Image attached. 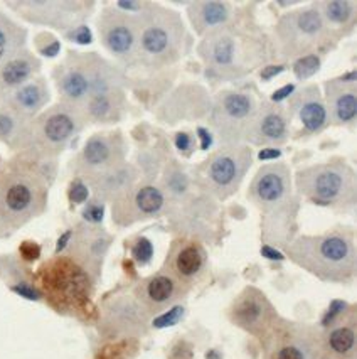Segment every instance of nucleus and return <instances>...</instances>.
Here are the masks:
<instances>
[{
  "mask_svg": "<svg viewBox=\"0 0 357 359\" xmlns=\"http://www.w3.org/2000/svg\"><path fill=\"white\" fill-rule=\"evenodd\" d=\"M51 175L46 162L20 157L0 170V238L14 235L48 206Z\"/></svg>",
  "mask_w": 357,
  "mask_h": 359,
  "instance_id": "1",
  "label": "nucleus"
},
{
  "mask_svg": "<svg viewBox=\"0 0 357 359\" xmlns=\"http://www.w3.org/2000/svg\"><path fill=\"white\" fill-rule=\"evenodd\" d=\"M295 265L322 282L349 283L356 278L357 246L352 228L337 226L321 235H302L285 245Z\"/></svg>",
  "mask_w": 357,
  "mask_h": 359,
  "instance_id": "2",
  "label": "nucleus"
},
{
  "mask_svg": "<svg viewBox=\"0 0 357 359\" xmlns=\"http://www.w3.org/2000/svg\"><path fill=\"white\" fill-rule=\"evenodd\" d=\"M197 54L209 76L221 81L241 79L270 57L263 32L236 24L201 37Z\"/></svg>",
  "mask_w": 357,
  "mask_h": 359,
  "instance_id": "3",
  "label": "nucleus"
},
{
  "mask_svg": "<svg viewBox=\"0 0 357 359\" xmlns=\"http://www.w3.org/2000/svg\"><path fill=\"white\" fill-rule=\"evenodd\" d=\"M136 66L157 71L176 65L190 51L192 37L181 14L150 2L148 9L135 19Z\"/></svg>",
  "mask_w": 357,
  "mask_h": 359,
  "instance_id": "4",
  "label": "nucleus"
},
{
  "mask_svg": "<svg viewBox=\"0 0 357 359\" xmlns=\"http://www.w3.org/2000/svg\"><path fill=\"white\" fill-rule=\"evenodd\" d=\"M52 79L61 103L76 108H81L94 95L125 88L122 71L93 51H69L64 61L54 68Z\"/></svg>",
  "mask_w": 357,
  "mask_h": 359,
  "instance_id": "5",
  "label": "nucleus"
},
{
  "mask_svg": "<svg viewBox=\"0 0 357 359\" xmlns=\"http://www.w3.org/2000/svg\"><path fill=\"white\" fill-rule=\"evenodd\" d=\"M86 123L80 108L57 103L29 120L18 150L32 161L51 162L80 135Z\"/></svg>",
  "mask_w": 357,
  "mask_h": 359,
  "instance_id": "6",
  "label": "nucleus"
},
{
  "mask_svg": "<svg viewBox=\"0 0 357 359\" xmlns=\"http://www.w3.org/2000/svg\"><path fill=\"white\" fill-rule=\"evenodd\" d=\"M295 187L307 201L334 210H352L357 201L356 170L340 158L300 169Z\"/></svg>",
  "mask_w": 357,
  "mask_h": 359,
  "instance_id": "7",
  "label": "nucleus"
},
{
  "mask_svg": "<svg viewBox=\"0 0 357 359\" xmlns=\"http://www.w3.org/2000/svg\"><path fill=\"white\" fill-rule=\"evenodd\" d=\"M337 41L314 6L286 12L275 26V51L285 61L330 51Z\"/></svg>",
  "mask_w": 357,
  "mask_h": 359,
  "instance_id": "8",
  "label": "nucleus"
},
{
  "mask_svg": "<svg viewBox=\"0 0 357 359\" xmlns=\"http://www.w3.org/2000/svg\"><path fill=\"white\" fill-rule=\"evenodd\" d=\"M251 164V147L223 145L194 169V182L209 198L224 201L239 189Z\"/></svg>",
  "mask_w": 357,
  "mask_h": 359,
  "instance_id": "9",
  "label": "nucleus"
},
{
  "mask_svg": "<svg viewBox=\"0 0 357 359\" xmlns=\"http://www.w3.org/2000/svg\"><path fill=\"white\" fill-rule=\"evenodd\" d=\"M248 198L265 212V228L288 223L295 211H290L295 201L292 193V175L284 162H273L260 167L253 177Z\"/></svg>",
  "mask_w": 357,
  "mask_h": 359,
  "instance_id": "10",
  "label": "nucleus"
},
{
  "mask_svg": "<svg viewBox=\"0 0 357 359\" xmlns=\"http://www.w3.org/2000/svg\"><path fill=\"white\" fill-rule=\"evenodd\" d=\"M20 19L36 26H44L64 32L83 26L91 18L97 4L80 0H18L4 2Z\"/></svg>",
  "mask_w": 357,
  "mask_h": 359,
  "instance_id": "11",
  "label": "nucleus"
},
{
  "mask_svg": "<svg viewBox=\"0 0 357 359\" xmlns=\"http://www.w3.org/2000/svg\"><path fill=\"white\" fill-rule=\"evenodd\" d=\"M260 103L250 91L224 90L214 98L211 127L223 145H236L244 140Z\"/></svg>",
  "mask_w": 357,
  "mask_h": 359,
  "instance_id": "12",
  "label": "nucleus"
},
{
  "mask_svg": "<svg viewBox=\"0 0 357 359\" xmlns=\"http://www.w3.org/2000/svg\"><path fill=\"white\" fill-rule=\"evenodd\" d=\"M263 359H321V331L314 325L280 319L263 341Z\"/></svg>",
  "mask_w": 357,
  "mask_h": 359,
  "instance_id": "13",
  "label": "nucleus"
},
{
  "mask_svg": "<svg viewBox=\"0 0 357 359\" xmlns=\"http://www.w3.org/2000/svg\"><path fill=\"white\" fill-rule=\"evenodd\" d=\"M127 140L122 132H99L91 135L74 158V172L81 181L125 164Z\"/></svg>",
  "mask_w": 357,
  "mask_h": 359,
  "instance_id": "14",
  "label": "nucleus"
},
{
  "mask_svg": "<svg viewBox=\"0 0 357 359\" xmlns=\"http://www.w3.org/2000/svg\"><path fill=\"white\" fill-rule=\"evenodd\" d=\"M231 324L263 341L281 319L270 299L256 287H246L227 309Z\"/></svg>",
  "mask_w": 357,
  "mask_h": 359,
  "instance_id": "15",
  "label": "nucleus"
},
{
  "mask_svg": "<svg viewBox=\"0 0 357 359\" xmlns=\"http://www.w3.org/2000/svg\"><path fill=\"white\" fill-rule=\"evenodd\" d=\"M167 208V196L150 182H136L111 201V219L116 226H132L139 221L160 216Z\"/></svg>",
  "mask_w": 357,
  "mask_h": 359,
  "instance_id": "16",
  "label": "nucleus"
},
{
  "mask_svg": "<svg viewBox=\"0 0 357 359\" xmlns=\"http://www.w3.org/2000/svg\"><path fill=\"white\" fill-rule=\"evenodd\" d=\"M97 29L103 48L127 68L136 66V24L134 19L105 4L97 20Z\"/></svg>",
  "mask_w": 357,
  "mask_h": 359,
  "instance_id": "17",
  "label": "nucleus"
},
{
  "mask_svg": "<svg viewBox=\"0 0 357 359\" xmlns=\"http://www.w3.org/2000/svg\"><path fill=\"white\" fill-rule=\"evenodd\" d=\"M44 287L51 297L59 300L64 306L81 304L88 299L90 275L78 263L71 260L51 262L44 266Z\"/></svg>",
  "mask_w": 357,
  "mask_h": 359,
  "instance_id": "18",
  "label": "nucleus"
},
{
  "mask_svg": "<svg viewBox=\"0 0 357 359\" xmlns=\"http://www.w3.org/2000/svg\"><path fill=\"white\" fill-rule=\"evenodd\" d=\"M164 272L174 277L178 283L190 289L202 280L207 270V252L201 241L194 238H178L169 250Z\"/></svg>",
  "mask_w": 357,
  "mask_h": 359,
  "instance_id": "19",
  "label": "nucleus"
},
{
  "mask_svg": "<svg viewBox=\"0 0 357 359\" xmlns=\"http://www.w3.org/2000/svg\"><path fill=\"white\" fill-rule=\"evenodd\" d=\"M292 116L280 103L261 102L244 140L251 145L275 149L290 139Z\"/></svg>",
  "mask_w": 357,
  "mask_h": 359,
  "instance_id": "20",
  "label": "nucleus"
},
{
  "mask_svg": "<svg viewBox=\"0 0 357 359\" xmlns=\"http://www.w3.org/2000/svg\"><path fill=\"white\" fill-rule=\"evenodd\" d=\"M148 316L134 295H120L106 304L102 329L108 337H132L147 332Z\"/></svg>",
  "mask_w": 357,
  "mask_h": 359,
  "instance_id": "21",
  "label": "nucleus"
},
{
  "mask_svg": "<svg viewBox=\"0 0 357 359\" xmlns=\"http://www.w3.org/2000/svg\"><path fill=\"white\" fill-rule=\"evenodd\" d=\"M188 292L189 289H186L182 283L170 277L167 272L160 270L136 285L134 297L148 316H153L162 314L167 309L177 306Z\"/></svg>",
  "mask_w": 357,
  "mask_h": 359,
  "instance_id": "22",
  "label": "nucleus"
},
{
  "mask_svg": "<svg viewBox=\"0 0 357 359\" xmlns=\"http://www.w3.org/2000/svg\"><path fill=\"white\" fill-rule=\"evenodd\" d=\"M326 107L329 120L339 127H352L357 120V73L326 81Z\"/></svg>",
  "mask_w": 357,
  "mask_h": 359,
  "instance_id": "23",
  "label": "nucleus"
},
{
  "mask_svg": "<svg viewBox=\"0 0 357 359\" xmlns=\"http://www.w3.org/2000/svg\"><path fill=\"white\" fill-rule=\"evenodd\" d=\"M111 238L105 229L93 224H81L78 231L71 235V257L74 263L81 266L90 277L97 278L102 272L103 258L110 248Z\"/></svg>",
  "mask_w": 357,
  "mask_h": 359,
  "instance_id": "24",
  "label": "nucleus"
},
{
  "mask_svg": "<svg viewBox=\"0 0 357 359\" xmlns=\"http://www.w3.org/2000/svg\"><path fill=\"white\" fill-rule=\"evenodd\" d=\"M288 114L300 122L309 135H317L329 125L326 102L317 85H307L293 91L288 98Z\"/></svg>",
  "mask_w": 357,
  "mask_h": 359,
  "instance_id": "25",
  "label": "nucleus"
},
{
  "mask_svg": "<svg viewBox=\"0 0 357 359\" xmlns=\"http://www.w3.org/2000/svg\"><path fill=\"white\" fill-rule=\"evenodd\" d=\"M322 353L339 359H356L357 349V311L349 306L342 316L321 331Z\"/></svg>",
  "mask_w": 357,
  "mask_h": 359,
  "instance_id": "26",
  "label": "nucleus"
},
{
  "mask_svg": "<svg viewBox=\"0 0 357 359\" xmlns=\"http://www.w3.org/2000/svg\"><path fill=\"white\" fill-rule=\"evenodd\" d=\"M190 27L199 37L236 22L238 11L232 2L226 0H196L188 4Z\"/></svg>",
  "mask_w": 357,
  "mask_h": 359,
  "instance_id": "27",
  "label": "nucleus"
},
{
  "mask_svg": "<svg viewBox=\"0 0 357 359\" xmlns=\"http://www.w3.org/2000/svg\"><path fill=\"white\" fill-rule=\"evenodd\" d=\"M0 100H2L4 108L22 116L24 120H32L46 110L48 103L51 102V90L46 78L36 76Z\"/></svg>",
  "mask_w": 357,
  "mask_h": 359,
  "instance_id": "28",
  "label": "nucleus"
},
{
  "mask_svg": "<svg viewBox=\"0 0 357 359\" xmlns=\"http://www.w3.org/2000/svg\"><path fill=\"white\" fill-rule=\"evenodd\" d=\"M41 68L43 62L27 48L0 61V98L39 76Z\"/></svg>",
  "mask_w": 357,
  "mask_h": 359,
  "instance_id": "29",
  "label": "nucleus"
},
{
  "mask_svg": "<svg viewBox=\"0 0 357 359\" xmlns=\"http://www.w3.org/2000/svg\"><path fill=\"white\" fill-rule=\"evenodd\" d=\"M139 169L132 164H122L106 172L94 175L85 181L93 189L94 199L98 201H113L116 196L125 193L132 186L139 182Z\"/></svg>",
  "mask_w": 357,
  "mask_h": 359,
  "instance_id": "30",
  "label": "nucleus"
},
{
  "mask_svg": "<svg viewBox=\"0 0 357 359\" xmlns=\"http://www.w3.org/2000/svg\"><path fill=\"white\" fill-rule=\"evenodd\" d=\"M312 6L327 29L339 39L354 31L357 22V2L354 0H318Z\"/></svg>",
  "mask_w": 357,
  "mask_h": 359,
  "instance_id": "31",
  "label": "nucleus"
},
{
  "mask_svg": "<svg viewBox=\"0 0 357 359\" xmlns=\"http://www.w3.org/2000/svg\"><path fill=\"white\" fill-rule=\"evenodd\" d=\"M127 100L122 91H108V93L94 95L83 105L80 110L86 122L91 123H115L122 118Z\"/></svg>",
  "mask_w": 357,
  "mask_h": 359,
  "instance_id": "32",
  "label": "nucleus"
},
{
  "mask_svg": "<svg viewBox=\"0 0 357 359\" xmlns=\"http://www.w3.org/2000/svg\"><path fill=\"white\" fill-rule=\"evenodd\" d=\"M27 36L29 32L26 27L0 11V61L26 49Z\"/></svg>",
  "mask_w": 357,
  "mask_h": 359,
  "instance_id": "33",
  "label": "nucleus"
},
{
  "mask_svg": "<svg viewBox=\"0 0 357 359\" xmlns=\"http://www.w3.org/2000/svg\"><path fill=\"white\" fill-rule=\"evenodd\" d=\"M27 123L29 120H24L22 116L2 107L0 108V140L6 142L12 149H18Z\"/></svg>",
  "mask_w": 357,
  "mask_h": 359,
  "instance_id": "34",
  "label": "nucleus"
},
{
  "mask_svg": "<svg viewBox=\"0 0 357 359\" xmlns=\"http://www.w3.org/2000/svg\"><path fill=\"white\" fill-rule=\"evenodd\" d=\"M321 65H322V60L318 54H309V56L295 60L293 73H295V76H297L298 81H305V79L312 78L315 73H318Z\"/></svg>",
  "mask_w": 357,
  "mask_h": 359,
  "instance_id": "35",
  "label": "nucleus"
},
{
  "mask_svg": "<svg viewBox=\"0 0 357 359\" xmlns=\"http://www.w3.org/2000/svg\"><path fill=\"white\" fill-rule=\"evenodd\" d=\"M184 306H181V304H177V306L167 309L165 312H162L159 317H155V319L152 320V327L155 329H165V327H170V325H176L178 320L182 319V316H184Z\"/></svg>",
  "mask_w": 357,
  "mask_h": 359,
  "instance_id": "36",
  "label": "nucleus"
},
{
  "mask_svg": "<svg viewBox=\"0 0 357 359\" xmlns=\"http://www.w3.org/2000/svg\"><path fill=\"white\" fill-rule=\"evenodd\" d=\"M103 215H105V204L102 201H98V199L86 201L85 210H83V219L86 221V224L98 226L103 221Z\"/></svg>",
  "mask_w": 357,
  "mask_h": 359,
  "instance_id": "37",
  "label": "nucleus"
},
{
  "mask_svg": "<svg viewBox=\"0 0 357 359\" xmlns=\"http://www.w3.org/2000/svg\"><path fill=\"white\" fill-rule=\"evenodd\" d=\"M132 257H134V260L139 263V265H147L153 257V245L150 243V240H147V238H139L136 243L134 245V248H132Z\"/></svg>",
  "mask_w": 357,
  "mask_h": 359,
  "instance_id": "38",
  "label": "nucleus"
},
{
  "mask_svg": "<svg viewBox=\"0 0 357 359\" xmlns=\"http://www.w3.org/2000/svg\"><path fill=\"white\" fill-rule=\"evenodd\" d=\"M36 46L37 51H39L43 56L46 57H54L57 56L59 53L61 44L56 37H52L51 34H39L36 37Z\"/></svg>",
  "mask_w": 357,
  "mask_h": 359,
  "instance_id": "39",
  "label": "nucleus"
},
{
  "mask_svg": "<svg viewBox=\"0 0 357 359\" xmlns=\"http://www.w3.org/2000/svg\"><path fill=\"white\" fill-rule=\"evenodd\" d=\"M68 198L73 204H83L88 201L90 198V187L85 181L81 179H74V181L69 184Z\"/></svg>",
  "mask_w": 357,
  "mask_h": 359,
  "instance_id": "40",
  "label": "nucleus"
},
{
  "mask_svg": "<svg viewBox=\"0 0 357 359\" xmlns=\"http://www.w3.org/2000/svg\"><path fill=\"white\" fill-rule=\"evenodd\" d=\"M64 37L68 41H71V43H76V44H90L91 41H93V34H91L90 27L86 26V24H83V26H78L71 29V31L64 32Z\"/></svg>",
  "mask_w": 357,
  "mask_h": 359,
  "instance_id": "41",
  "label": "nucleus"
},
{
  "mask_svg": "<svg viewBox=\"0 0 357 359\" xmlns=\"http://www.w3.org/2000/svg\"><path fill=\"white\" fill-rule=\"evenodd\" d=\"M349 304L347 302H342V300H334V302L330 304L329 311L326 312V316H323L322 319V327H327V325L334 323L335 319H337L339 316H342L344 312L347 311Z\"/></svg>",
  "mask_w": 357,
  "mask_h": 359,
  "instance_id": "42",
  "label": "nucleus"
},
{
  "mask_svg": "<svg viewBox=\"0 0 357 359\" xmlns=\"http://www.w3.org/2000/svg\"><path fill=\"white\" fill-rule=\"evenodd\" d=\"M176 147L184 154H190L196 147V139L188 132H178L176 135Z\"/></svg>",
  "mask_w": 357,
  "mask_h": 359,
  "instance_id": "43",
  "label": "nucleus"
},
{
  "mask_svg": "<svg viewBox=\"0 0 357 359\" xmlns=\"http://www.w3.org/2000/svg\"><path fill=\"white\" fill-rule=\"evenodd\" d=\"M281 71H285V65H268V66H263V68L260 69V78L263 79V81H270L273 76H276V74H280Z\"/></svg>",
  "mask_w": 357,
  "mask_h": 359,
  "instance_id": "44",
  "label": "nucleus"
},
{
  "mask_svg": "<svg viewBox=\"0 0 357 359\" xmlns=\"http://www.w3.org/2000/svg\"><path fill=\"white\" fill-rule=\"evenodd\" d=\"M295 91V86L293 85H286L284 88H280V90L275 91V93L272 95V103H280L284 102V100L290 98V95H292Z\"/></svg>",
  "mask_w": 357,
  "mask_h": 359,
  "instance_id": "45",
  "label": "nucleus"
},
{
  "mask_svg": "<svg viewBox=\"0 0 357 359\" xmlns=\"http://www.w3.org/2000/svg\"><path fill=\"white\" fill-rule=\"evenodd\" d=\"M261 255L270 258V260H284V258H285V255H281L280 252H278V250L272 248V246H268V245H265L263 248H261Z\"/></svg>",
  "mask_w": 357,
  "mask_h": 359,
  "instance_id": "46",
  "label": "nucleus"
},
{
  "mask_svg": "<svg viewBox=\"0 0 357 359\" xmlns=\"http://www.w3.org/2000/svg\"><path fill=\"white\" fill-rule=\"evenodd\" d=\"M281 156V152L278 149H265L258 154L260 161H275Z\"/></svg>",
  "mask_w": 357,
  "mask_h": 359,
  "instance_id": "47",
  "label": "nucleus"
},
{
  "mask_svg": "<svg viewBox=\"0 0 357 359\" xmlns=\"http://www.w3.org/2000/svg\"><path fill=\"white\" fill-rule=\"evenodd\" d=\"M321 359H339V358H330V356H326V354L322 353V358Z\"/></svg>",
  "mask_w": 357,
  "mask_h": 359,
  "instance_id": "48",
  "label": "nucleus"
},
{
  "mask_svg": "<svg viewBox=\"0 0 357 359\" xmlns=\"http://www.w3.org/2000/svg\"><path fill=\"white\" fill-rule=\"evenodd\" d=\"M178 359H190V358H178Z\"/></svg>",
  "mask_w": 357,
  "mask_h": 359,
  "instance_id": "49",
  "label": "nucleus"
}]
</instances>
